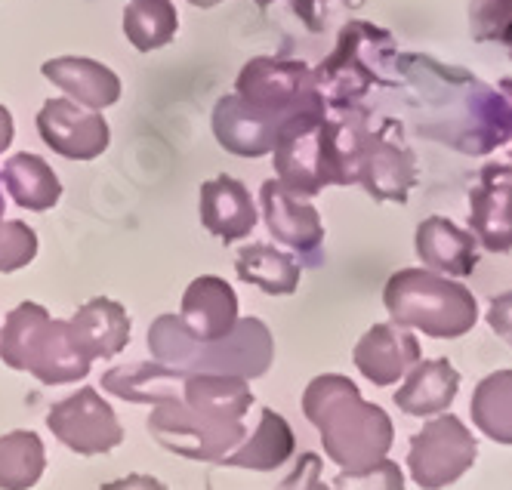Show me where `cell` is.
Masks as SVG:
<instances>
[{
  "label": "cell",
  "instance_id": "obj_34",
  "mask_svg": "<svg viewBox=\"0 0 512 490\" xmlns=\"http://www.w3.org/2000/svg\"><path fill=\"white\" fill-rule=\"evenodd\" d=\"M349 4V0H290V10L294 16L309 28V31H324L334 22V16Z\"/></svg>",
  "mask_w": 512,
  "mask_h": 490
},
{
  "label": "cell",
  "instance_id": "obj_14",
  "mask_svg": "<svg viewBox=\"0 0 512 490\" xmlns=\"http://www.w3.org/2000/svg\"><path fill=\"white\" fill-rule=\"evenodd\" d=\"M281 127H284V121L247 105L235 93L223 96L213 105V136L229 155H238V158L272 155Z\"/></svg>",
  "mask_w": 512,
  "mask_h": 490
},
{
  "label": "cell",
  "instance_id": "obj_8",
  "mask_svg": "<svg viewBox=\"0 0 512 490\" xmlns=\"http://www.w3.org/2000/svg\"><path fill=\"white\" fill-rule=\"evenodd\" d=\"M235 96L278 121H290L306 111H327L312 68L297 59H250L235 81Z\"/></svg>",
  "mask_w": 512,
  "mask_h": 490
},
{
  "label": "cell",
  "instance_id": "obj_42",
  "mask_svg": "<svg viewBox=\"0 0 512 490\" xmlns=\"http://www.w3.org/2000/svg\"><path fill=\"white\" fill-rule=\"evenodd\" d=\"M272 4V0H256V7H269Z\"/></svg>",
  "mask_w": 512,
  "mask_h": 490
},
{
  "label": "cell",
  "instance_id": "obj_20",
  "mask_svg": "<svg viewBox=\"0 0 512 490\" xmlns=\"http://www.w3.org/2000/svg\"><path fill=\"white\" fill-rule=\"evenodd\" d=\"M201 222L223 244L247 238L256 225V204L247 185L235 176H216L201 185Z\"/></svg>",
  "mask_w": 512,
  "mask_h": 490
},
{
  "label": "cell",
  "instance_id": "obj_31",
  "mask_svg": "<svg viewBox=\"0 0 512 490\" xmlns=\"http://www.w3.org/2000/svg\"><path fill=\"white\" fill-rule=\"evenodd\" d=\"M38 256V235L19 219H0V275L25 269Z\"/></svg>",
  "mask_w": 512,
  "mask_h": 490
},
{
  "label": "cell",
  "instance_id": "obj_23",
  "mask_svg": "<svg viewBox=\"0 0 512 490\" xmlns=\"http://www.w3.org/2000/svg\"><path fill=\"white\" fill-rule=\"evenodd\" d=\"M189 373L176 367H167L161 361H139V364H121L102 373V389L115 398H124L130 404H164V401H182V383Z\"/></svg>",
  "mask_w": 512,
  "mask_h": 490
},
{
  "label": "cell",
  "instance_id": "obj_28",
  "mask_svg": "<svg viewBox=\"0 0 512 490\" xmlns=\"http://www.w3.org/2000/svg\"><path fill=\"white\" fill-rule=\"evenodd\" d=\"M472 423L497 444H512V370L488 373L469 401Z\"/></svg>",
  "mask_w": 512,
  "mask_h": 490
},
{
  "label": "cell",
  "instance_id": "obj_7",
  "mask_svg": "<svg viewBox=\"0 0 512 490\" xmlns=\"http://www.w3.org/2000/svg\"><path fill=\"white\" fill-rule=\"evenodd\" d=\"M352 185H361L374 201L408 204L411 188L417 185V161L405 145V130L398 121L371 118L361 124L352 148Z\"/></svg>",
  "mask_w": 512,
  "mask_h": 490
},
{
  "label": "cell",
  "instance_id": "obj_30",
  "mask_svg": "<svg viewBox=\"0 0 512 490\" xmlns=\"http://www.w3.org/2000/svg\"><path fill=\"white\" fill-rule=\"evenodd\" d=\"M179 31V16L170 0H130L124 10V34L139 53L167 47Z\"/></svg>",
  "mask_w": 512,
  "mask_h": 490
},
{
  "label": "cell",
  "instance_id": "obj_17",
  "mask_svg": "<svg viewBox=\"0 0 512 490\" xmlns=\"http://www.w3.org/2000/svg\"><path fill=\"white\" fill-rule=\"evenodd\" d=\"M68 339L81 358L90 364L96 358L108 361L127 349L130 343V315L121 303L108 296H96L78 309V315L68 321Z\"/></svg>",
  "mask_w": 512,
  "mask_h": 490
},
{
  "label": "cell",
  "instance_id": "obj_12",
  "mask_svg": "<svg viewBox=\"0 0 512 490\" xmlns=\"http://www.w3.org/2000/svg\"><path fill=\"white\" fill-rule=\"evenodd\" d=\"M38 133L56 155L68 161H93L112 142V130H108L99 111L71 99L44 102V108L38 111Z\"/></svg>",
  "mask_w": 512,
  "mask_h": 490
},
{
  "label": "cell",
  "instance_id": "obj_21",
  "mask_svg": "<svg viewBox=\"0 0 512 490\" xmlns=\"http://www.w3.org/2000/svg\"><path fill=\"white\" fill-rule=\"evenodd\" d=\"M41 71L50 84H56L62 93H68L71 102H78L84 108L99 111V108H108L121 99V78L96 59L59 56V59L44 62Z\"/></svg>",
  "mask_w": 512,
  "mask_h": 490
},
{
  "label": "cell",
  "instance_id": "obj_11",
  "mask_svg": "<svg viewBox=\"0 0 512 490\" xmlns=\"http://www.w3.org/2000/svg\"><path fill=\"white\" fill-rule=\"evenodd\" d=\"M47 429L81 457H99L124 441V426L112 404L102 401L93 386L78 389L71 398L59 401L47 413Z\"/></svg>",
  "mask_w": 512,
  "mask_h": 490
},
{
  "label": "cell",
  "instance_id": "obj_27",
  "mask_svg": "<svg viewBox=\"0 0 512 490\" xmlns=\"http://www.w3.org/2000/svg\"><path fill=\"white\" fill-rule=\"evenodd\" d=\"M235 272L244 284L260 287L269 296H290L300 287L303 275L300 262L272 244H247L244 250H238Z\"/></svg>",
  "mask_w": 512,
  "mask_h": 490
},
{
  "label": "cell",
  "instance_id": "obj_19",
  "mask_svg": "<svg viewBox=\"0 0 512 490\" xmlns=\"http://www.w3.org/2000/svg\"><path fill=\"white\" fill-rule=\"evenodd\" d=\"M417 256L423 266L445 278H469L479 266V241L445 216H426L417 225Z\"/></svg>",
  "mask_w": 512,
  "mask_h": 490
},
{
  "label": "cell",
  "instance_id": "obj_38",
  "mask_svg": "<svg viewBox=\"0 0 512 490\" xmlns=\"http://www.w3.org/2000/svg\"><path fill=\"white\" fill-rule=\"evenodd\" d=\"M13 115H10V111L4 108V105H0V155H4L7 152V148H10V142H13Z\"/></svg>",
  "mask_w": 512,
  "mask_h": 490
},
{
  "label": "cell",
  "instance_id": "obj_6",
  "mask_svg": "<svg viewBox=\"0 0 512 490\" xmlns=\"http://www.w3.org/2000/svg\"><path fill=\"white\" fill-rule=\"evenodd\" d=\"M395 56L392 34L371 22H349L340 31L334 53L327 56L315 74V87L327 105V111L352 108L374 87H386L383 65Z\"/></svg>",
  "mask_w": 512,
  "mask_h": 490
},
{
  "label": "cell",
  "instance_id": "obj_26",
  "mask_svg": "<svg viewBox=\"0 0 512 490\" xmlns=\"http://www.w3.org/2000/svg\"><path fill=\"white\" fill-rule=\"evenodd\" d=\"M0 179H4L10 198L19 207L34 210V213H44V210L56 207L59 198H62V182L53 173V167L44 158L31 155V152L13 155L4 164V173H0Z\"/></svg>",
  "mask_w": 512,
  "mask_h": 490
},
{
  "label": "cell",
  "instance_id": "obj_44",
  "mask_svg": "<svg viewBox=\"0 0 512 490\" xmlns=\"http://www.w3.org/2000/svg\"><path fill=\"white\" fill-rule=\"evenodd\" d=\"M318 490H331V487H327V484H324V481H321V484H318Z\"/></svg>",
  "mask_w": 512,
  "mask_h": 490
},
{
  "label": "cell",
  "instance_id": "obj_29",
  "mask_svg": "<svg viewBox=\"0 0 512 490\" xmlns=\"http://www.w3.org/2000/svg\"><path fill=\"white\" fill-rule=\"evenodd\" d=\"M44 469L47 450L38 435L25 429L0 435V490H31Z\"/></svg>",
  "mask_w": 512,
  "mask_h": 490
},
{
  "label": "cell",
  "instance_id": "obj_3",
  "mask_svg": "<svg viewBox=\"0 0 512 490\" xmlns=\"http://www.w3.org/2000/svg\"><path fill=\"white\" fill-rule=\"evenodd\" d=\"M392 324L423 330L432 339H460L479 321V303L469 287L429 269H401L383 287Z\"/></svg>",
  "mask_w": 512,
  "mask_h": 490
},
{
  "label": "cell",
  "instance_id": "obj_32",
  "mask_svg": "<svg viewBox=\"0 0 512 490\" xmlns=\"http://www.w3.org/2000/svg\"><path fill=\"white\" fill-rule=\"evenodd\" d=\"M509 22H512V0H469L472 41L479 44L500 41Z\"/></svg>",
  "mask_w": 512,
  "mask_h": 490
},
{
  "label": "cell",
  "instance_id": "obj_22",
  "mask_svg": "<svg viewBox=\"0 0 512 490\" xmlns=\"http://www.w3.org/2000/svg\"><path fill=\"white\" fill-rule=\"evenodd\" d=\"M460 392V373L448 358L417 361L405 373V386L395 392V407L408 417L445 413Z\"/></svg>",
  "mask_w": 512,
  "mask_h": 490
},
{
  "label": "cell",
  "instance_id": "obj_37",
  "mask_svg": "<svg viewBox=\"0 0 512 490\" xmlns=\"http://www.w3.org/2000/svg\"><path fill=\"white\" fill-rule=\"evenodd\" d=\"M102 490H167L158 478L152 475H127V478H118V481H108L102 484Z\"/></svg>",
  "mask_w": 512,
  "mask_h": 490
},
{
  "label": "cell",
  "instance_id": "obj_13",
  "mask_svg": "<svg viewBox=\"0 0 512 490\" xmlns=\"http://www.w3.org/2000/svg\"><path fill=\"white\" fill-rule=\"evenodd\" d=\"M469 232L488 253L512 250V167L485 164L469 188Z\"/></svg>",
  "mask_w": 512,
  "mask_h": 490
},
{
  "label": "cell",
  "instance_id": "obj_2",
  "mask_svg": "<svg viewBox=\"0 0 512 490\" xmlns=\"http://www.w3.org/2000/svg\"><path fill=\"white\" fill-rule=\"evenodd\" d=\"M149 352L155 361L182 373H226L256 380L269 373L275 361V339L260 318H238L229 336L201 343L182 327L179 315H161L149 327Z\"/></svg>",
  "mask_w": 512,
  "mask_h": 490
},
{
  "label": "cell",
  "instance_id": "obj_24",
  "mask_svg": "<svg viewBox=\"0 0 512 490\" xmlns=\"http://www.w3.org/2000/svg\"><path fill=\"white\" fill-rule=\"evenodd\" d=\"M182 401L210 420L241 423L253 404L247 380L226 373H189L182 383Z\"/></svg>",
  "mask_w": 512,
  "mask_h": 490
},
{
  "label": "cell",
  "instance_id": "obj_41",
  "mask_svg": "<svg viewBox=\"0 0 512 490\" xmlns=\"http://www.w3.org/2000/svg\"><path fill=\"white\" fill-rule=\"evenodd\" d=\"M500 44H506V47H509V59H512V22H509V28L503 31V37H500Z\"/></svg>",
  "mask_w": 512,
  "mask_h": 490
},
{
  "label": "cell",
  "instance_id": "obj_40",
  "mask_svg": "<svg viewBox=\"0 0 512 490\" xmlns=\"http://www.w3.org/2000/svg\"><path fill=\"white\" fill-rule=\"evenodd\" d=\"M192 7H201V10H210V7H216V4H223V0H189Z\"/></svg>",
  "mask_w": 512,
  "mask_h": 490
},
{
  "label": "cell",
  "instance_id": "obj_10",
  "mask_svg": "<svg viewBox=\"0 0 512 490\" xmlns=\"http://www.w3.org/2000/svg\"><path fill=\"white\" fill-rule=\"evenodd\" d=\"M475 457H479V441H475V435L454 417V413H445V417L426 423L411 438L408 469H411V478L423 490H442L460 481L472 469Z\"/></svg>",
  "mask_w": 512,
  "mask_h": 490
},
{
  "label": "cell",
  "instance_id": "obj_16",
  "mask_svg": "<svg viewBox=\"0 0 512 490\" xmlns=\"http://www.w3.org/2000/svg\"><path fill=\"white\" fill-rule=\"evenodd\" d=\"M260 204H263V219L272 238L297 253L315 256L324 244V222L312 204L303 198L290 195L278 179L263 182L260 188Z\"/></svg>",
  "mask_w": 512,
  "mask_h": 490
},
{
  "label": "cell",
  "instance_id": "obj_39",
  "mask_svg": "<svg viewBox=\"0 0 512 490\" xmlns=\"http://www.w3.org/2000/svg\"><path fill=\"white\" fill-rule=\"evenodd\" d=\"M500 93L512 102V78H503V81H500ZM509 158H512V148H509Z\"/></svg>",
  "mask_w": 512,
  "mask_h": 490
},
{
  "label": "cell",
  "instance_id": "obj_43",
  "mask_svg": "<svg viewBox=\"0 0 512 490\" xmlns=\"http://www.w3.org/2000/svg\"><path fill=\"white\" fill-rule=\"evenodd\" d=\"M0 219H4V195H0Z\"/></svg>",
  "mask_w": 512,
  "mask_h": 490
},
{
  "label": "cell",
  "instance_id": "obj_5",
  "mask_svg": "<svg viewBox=\"0 0 512 490\" xmlns=\"http://www.w3.org/2000/svg\"><path fill=\"white\" fill-rule=\"evenodd\" d=\"M0 361L31 373L44 386L78 383L90 373V361L68 339V321L50 318L38 303H19L7 315L0 330Z\"/></svg>",
  "mask_w": 512,
  "mask_h": 490
},
{
  "label": "cell",
  "instance_id": "obj_15",
  "mask_svg": "<svg viewBox=\"0 0 512 490\" xmlns=\"http://www.w3.org/2000/svg\"><path fill=\"white\" fill-rule=\"evenodd\" d=\"M352 361L358 367V373L374 386H395L401 376H405L420 358V343L417 336H411L405 327L398 324H374L368 333H364Z\"/></svg>",
  "mask_w": 512,
  "mask_h": 490
},
{
  "label": "cell",
  "instance_id": "obj_4",
  "mask_svg": "<svg viewBox=\"0 0 512 490\" xmlns=\"http://www.w3.org/2000/svg\"><path fill=\"white\" fill-rule=\"evenodd\" d=\"M272 152L275 176L290 195L315 198L324 185H349L334 111H306L284 121Z\"/></svg>",
  "mask_w": 512,
  "mask_h": 490
},
{
  "label": "cell",
  "instance_id": "obj_1",
  "mask_svg": "<svg viewBox=\"0 0 512 490\" xmlns=\"http://www.w3.org/2000/svg\"><path fill=\"white\" fill-rule=\"evenodd\" d=\"M303 413L318 429L327 460L340 472H364L386 460L395 441L389 413L364 401L358 386L343 373H321L303 392Z\"/></svg>",
  "mask_w": 512,
  "mask_h": 490
},
{
  "label": "cell",
  "instance_id": "obj_18",
  "mask_svg": "<svg viewBox=\"0 0 512 490\" xmlns=\"http://www.w3.org/2000/svg\"><path fill=\"white\" fill-rule=\"evenodd\" d=\"M179 321L195 339L210 343V339H223L238 324V296L226 278L201 275L195 278L186 293H182Z\"/></svg>",
  "mask_w": 512,
  "mask_h": 490
},
{
  "label": "cell",
  "instance_id": "obj_25",
  "mask_svg": "<svg viewBox=\"0 0 512 490\" xmlns=\"http://www.w3.org/2000/svg\"><path fill=\"white\" fill-rule=\"evenodd\" d=\"M294 447H297V438H294L290 423L275 410H263L256 432L250 438H244L219 466L272 472V469L284 466L290 457H294Z\"/></svg>",
  "mask_w": 512,
  "mask_h": 490
},
{
  "label": "cell",
  "instance_id": "obj_33",
  "mask_svg": "<svg viewBox=\"0 0 512 490\" xmlns=\"http://www.w3.org/2000/svg\"><path fill=\"white\" fill-rule=\"evenodd\" d=\"M331 490H405V475L398 463L380 460L364 472H340L331 481Z\"/></svg>",
  "mask_w": 512,
  "mask_h": 490
},
{
  "label": "cell",
  "instance_id": "obj_35",
  "mask_svg": "<svg viewBox=\"0 0 512 490\" xmlns=\"http://www.w3.org/2000/svg\"><path fill=\"white\" fill-rule=\"evenodd\" d=\"M321 484V457L318 454H300V460L290 469V475L275 490H318Z\"/></svg>",
  "mask_w": 512,
  "mask_h": 490
},
{
  "label": "cell",
  "instance_id": "obj_9",
  "mask_svg": "<svg viewBox=\"0 0 512 490\" xmlns=\"http://www.w3.org/2000/svg\"><path fill=\"white\" fill-rule=\"evenodd\" d=\"M149 435L176 457L195 463H223L244 441L247 429L241 423L210 420L192 410L186 401H164L149 413Z\"/></svg>",
  "mask_w": 512,
  "mask_h": 490
},
{
  "label": "cell",
  "instance_id": "obj_36",
  "mask_svg": "<svg viewBox=\"0 0 512 490\" xmlns=\"http://www.w3.org/2000/svg\"><path fill=\"white\" fill-rule=\"evenodd\" d=\"M488 324H491V330L503 339L506 346H512V290L491 299V306H488Z\"/></svg>",
  "mask_w": 512,
  "mask_h": 490
}]
</instances>
